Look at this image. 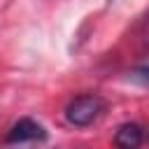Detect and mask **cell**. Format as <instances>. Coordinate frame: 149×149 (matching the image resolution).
I'll list each match as a JSON object with an SVG mask.
<instances>
[{"mask_svg": "<svg viewBox=\"0 0 149 149\" xmlns=\"http://www.w3.org/2000/svg\"><path fill=\"white\" fill-rule=\"evenodd\" d=\"M102 112H105V100L98 93H84V95H77L68 102L65 119L72 126L84 128V126H91Z\"/></svg>", "mask_w": 149, "mask_h": 149, "instance_id": "1", "label": "cell"}, {"mask_svg": "<svg viewBox=\"0 0 149 149\" xmlns=\"http://www.w3.org/2000/svg\"><path fill=\"white\" fill-rule=\"evenodd\" d=\"M44 137H47V133H44V128H42L40 123H35L33 119H19V121L9 128L5 142H9V144H21V142H33V140H44Z\"/></svg>", "mask_w": 149, "mask_h": 149, "instance_id": "2", "label": "cell"}, {"mask_svg": "<svg viewBox=\"0 0 149 149\" xmlns=\"http://www.w3.org/2000/svg\"><path fill=\"white\" fill-rule=\"evenodd\" d=\"M144 142V130L137 123H121L114 133L116 149H140Z\"/></svg>", "mask_w": 149, "mask_h": 149, "instance_id": "3", "label": "cell"}, {"mask_svg": "<svg viewBox=\"0 0 149 149\" xmlns=\"http://www.w3.org/2000/svg\"><path fill=\"white\" fill-rule=\"evenodd\" d=\"M135 79H140L142 84H149V63L142 65L140 70H135Z\"/></svg>", "mask_w": 149, "mask_h": 149, "instance_id": "4", "label": "cell"}, {"mask_svg": "<svg viewBox=\"0 0 149 149\" xmlns=\"http://www.w3.org/2000/svg\"><path fill=\"white\" fill-rule=\"evenodd\" d=\"M144 135H147V140H149V130H147V133H144Z\"/></svg>", "mask_w": 149, "mask_h": 149, "instance_id": "5", "label": "cell"}]
</instances>
